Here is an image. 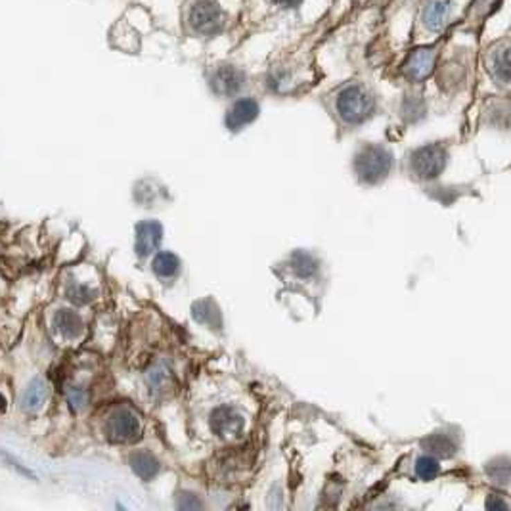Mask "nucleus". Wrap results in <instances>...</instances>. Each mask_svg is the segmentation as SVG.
<instances>
[{"mask_svg": "<svg viewBox=\"0 0 511 511\" xmlns=\"http://www.w3.org/2000/svg\"><path fill=\"white\" fill-rule=\"evenodd\" d=\"M335 111L343 123L360 125L375 114V100L364 84L350 82L343 87L335 98Z\"/></svg>", "mask_w": 511, "mask_h": 511, "instance_id": "obj_1", "label": "nucleus"}, {"mask_svg": "<svg viewBox=\"0 0 511 511\" xmlns=\"http://www.w3.org/2000/svg\"><path fill=\"white\" fill-rule=\"evenodd\" d=\"M395 167V155L391 150L377 144H368L355 157L357 177L366 184H377L389 177Z\"/></svg>", "mask_w": 511, "mask_h": 511, "instance_id": "obj_2", "label": "nucleus"}, {"mask_svg": "<svg viewBox=\"0 0 511 511\" xmlns=\"http://www.w3.org/2000/svg\"><path fill=\"white\" fill-rule=\"evenodd\" d=\"M226 12L215 0H195L188 10V27L199 37H217L226 27Z\"/></svg>", "mask_w": 511, "mask_h": 511, "instance_id": "obj_3", "label": "nucleus"}, {"mask_svg": "<svg viewBox=\"0 0 511 511\" xmlns=\"http://www.w3.org/2000/svg\"><path fill=\"white\" fill-rule=\"evenodd\" d=\"M447 161V147L440 146V144H425V146L418 147L412 154L410 167H412V172L418 179L433 180L445 170Z\"/></svg>", "mask_w": 511, "mask_h": 511, "instance_id": "obj_4", "label": "nucleus"}, {"mask_svg": "<svg viewBox=\"0 0 511 511\" xmlns=\"http://www.w3.org/2000/svg\"><path fill=\"white\" fill-rule=\"evenodd\" d=\"M106 433L109 440H114V442H134L142 433V423H140L138 414L127 406L115 408L107 418Z\"/></svg>", "mask_w": 511, "mask_h": 511, "instance_id": "obj_5", "label": "nucleus"}, {"mask_svg": "<svg viewBox=\"0 0 511 511\" xmlns=\"http://www.w3.org/2000/svg\"><path fill=\"white\" fill-rule=\"evenodd\" d=\"M245 418L234 406H220L211 414V429L220 438H234L244 433Z\"/></svg>", "mask_w": 511, "mask_h": 511, "instance_id": "obj_6", "label": "nucleus"}, {"mask_svg": "<svg viewBox=\"0 0 511 511\" xmlns=\"http://www.w3.org/2000/svg\"><path fill=\"white\" fill-rule=\"evenodd\" d=\"M211 89L219 96H234L245 84V73L232 64L219 65L211 73Z\"/></svg>", "mask_w": 511, "mask_h": 511, "instance_id": "obj_7", "label": "nucleus"}, {"mask_svg": "<svg viewBox=\"0 0 511 511\" xmlns=\"http://www.w3.org/2000/svg\"><path fill=\"white\" fill-rule=\"evenodd\" d=\"M435 60H437V48H418L414 50L408 60L404 62V71L406 79L410 81H423L433 73V67H435Z\"/></svg>", "mask_w": 511, "mask_h": 511, "instance_id": "obj_8", "label": "nucleus"}, {"mask_svg": "<svg viewBox=\"0 0 511 511\" xmlns=\"http://www.w3.org/2000/svg\"><path fill=\"white\" fill-rule=\"evenodd\" d=\"M259 102L255 98H240L228 109L226 127L230 130H242L259 117Z\"/></svg>", "mask_w": 511, "mask_h": 511, "instance_id": "obj_9", "label": "nucleus"}, {"mask_svg": "<svg viewBox=\"0 0 511 511\" xmlns=\"http://www.w3.org/2000/svg\"><path fill=\"white\" fill-rule=\"evenodd\" d=\"M450 12H452L450 0H427L422 12L423 27L431 33H440L447 27Z\"/></svg>", "mask_w": 511, "mask_h": 511, "instance_id": "obj_10", "label": "nucleus"}, {"mask_svg": "<svg viewBox=\"0 0 511 511\" xmlns=\"http://www.w3.org/2000/svg\"><path fill=\"white\" fill-rule=\"evenodd\" d=\"M163 240V226L155 220H144L136 226V253L147 257L159 247Z\"/></svg>", "mask_w": 511, "mask_h": 511, "instance_id": "obj_11", "label": "nucleus"}, {"mask_svg": "<svg viewBox=\"0 0 511 511\" xmlns=\"http://www.w3.org/2000/svg\"><path fill=\"white\" fill-rule=\"evenodd\" d=\"M487 69L490 77L500 84L510 82V46L505 42L490 50L487 56Z\"/></svg>", "mask_w": 511, "mask_h": 511, "instance_id": "obj_12", "label": "nucleus"}, {"mask_svg": "<svg viewBox=\"0 0 511 511\" xmlns=\"http://www.w3.org/2000/svg\"><path fill=\"white\" fill-rule=\"evenodd\" d=\"M52 324H54V330H56L62 337H65V339H77V337H81L82 332H84L82 318L79 316L77 312H73V310L69 309L57 310L56 314H54Z\"/></svg>", "mask_w": 511, "mask_h": 511, "instance_id": "obj_13", "label": "nucleus"}, {"mask_svg": "<svg viewBox=\"0 0 511 511\" xmlns=\"http://www.w3.org/2000/svg\"><path fill=\"white\" fill-rule=\"evenodd\" d=\"M46 395H48V387H46L44 379L35 377V379L27 385V389L24 391V395H21V408L27 410V412H37V410H41L42 404H44V400H46Z\"/></svg>", "mask_w": 511, "mask_h": 511, "instance_id": "obj_14", "label": "nucleus"}, {"mask_svg": "<svg viewBox=\"0 0 511 511\" xmlns=\"http://www.w3.org/2000/svg\"><path fill=\"white\" fill-rule=\"evenodd\" d=\"M130 467H132V471L138 475L140 479L150 481L157 475L159 463H157L154 456L147 454V452H136V454L130 456Z\"/></svg>", "mask_w": 511, "mask_h": 511, "instance_id": "obj_15", "label": "nucleus"}, {"mask_svg": "<svg viewBox=\"0 0 511 511\" xmlns=\"http://www.w3.org/2000/svg\"><path fill=\"white\" fill-rule=\"evenodd\" d=\"M154 272L159 278L170 280V278L179 276L180 272V259L170 251H161L155 255L154 259Z\"/></svg>", "mask_w": 511, "mask_h": 511, "instance_id": "obj_16", "label": "nucleus"}, {"mask_svg": "<svg viewBox=\"0 0 511 511\" xmlns=\"http://www.w3.org/2000/svg\"><path fill=\"white\" fill-rule=\"evenodd\" d=\"M65 297L71 301L73 305H89L90 301H94L96 297V292L94 289H90L89 285H82V284H71L67 289H65Z\"/></svg>", "mask_w": 511, "mask_h": 511, "instance_id": "obj_17", "label": "nucleus"}, {"mask_svg": "<svg viewBox=\"0 0 511 511\" xmlns=\"http://www.w3.org/2000/svg\"><path fill=\"white\" fill-rule=\"evenodd\" d=\"M438 471H440V465L435 458H431V456H422V458H418V462H415V475L423 481H431L435 479L438 475Z\"/></svg>", "mask_w": 511, "mask_h": 511, "instance_id": "obj_18", "label": "nucleus"}, {"mask_svg": "<svg viewBox=\"0 0 511 511\" xmlns=\"http://www.w3.org/2000/svg\"><path fill=\"white\" fill-rule=\"evenodd\" d=\"M147 382H150V385H152V389H155V391L163 389V387L170 382L169 368L163 364V362L161 364H155L154 368L147 372Z\"/></svg>", "mask_w": 511, "mask_h": 511, "instance_id": "obj_19", "label": "nucleus"}, {"mask_svg": "<svg viewBox=\"0 0 511 511\" xmlns=\"http://www.w3.org/2000/svg\"><path fill=\"white\" fill-rule=\"evenodd\" d=\"M65 395H67V402H69L71 408L77 410V412H79V410H84L87 404H89V393L82 389V387H69Z\"/></svg>", "mask_w": 511, "mask_h": 511, "instance_id": "obj_20", "label": "nucleus"}, {"mask_svg": "<svg viewBox=\"0 0 511 511\" xmlns=\"http://www.w3.org/2000/svg\"><path fill=\"white\" fill-rule=\"evenodd\" d=\"M427 445H429L433 450H437V454H452L454 452L456 445L452 442V438L448 437V435H435V437H431L427 440Z\"/></svg>", "mask_w": 511, "mask_h": 511, "instance_id": "obj_21", "label": "nucleus"}, {"mask_svg": "<svg viewBox=\"0 0 511 511\" xmlns=\"http://www.w3.org/2000/svg\"><path fill=\"white\" fill-rule=\"evenodd\" d=\"M488 475L494 479V483L505 487L508 481H510V465H508V460H503L502 463L498 462L496 463V467L494 465H490V467H488Z\"/></svg>", "mask_w": 511, "mask_h": 511, "instance_id": "obj_22", "label": "nucleus"}, {"mask_svg": "<svg viewBox=\"0 0 511 511\" xmlns=\"http://www.w3.org/2000/svg\"><path fill=\"white\" fill-rule=\"evenodd\" d=\"M276 6H282V8H297L303 4V0H272Z\"/></svg>", "mask_w": 511, "mask_h": 511, "instance_id": "obj_23", "label": "nucleus"}]
</instances>
